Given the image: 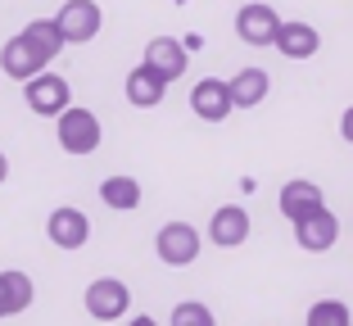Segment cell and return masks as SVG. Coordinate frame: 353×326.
<instances>
[{"instance_id":"e0dca14e","label":"cell","mask_w":353,"mask_h":326,"mask_svg":"<svg viewBox=\"0 0 353 326\" xmlns=\"http://www.w3.org/2000/svg\"><path fill=\"white\" fill-rule=\"evenodd\" d=\"M227 91H231V105H236V109H254V105L268 100L272 77L263 73V68H240V73L227 82Z\"/></svg>"},{"instance_id":"4fadbf2b","label":"cell","mask_w":353,"mask_h":326,"mask_svg":"<svg viewBox=\"0 0 353 326\" xmlns=\"http://www.w3.org/2000/svg\"><path fill=\"white\" fill-rule=\"evenodd\" d=\"M127 105H136V109H159L163 105V91H168V82L150 68V63H136L132 73H127Z\"/></svg>"},{"instance_id":"2e32d148","label":"cell","mask_w":353,"mask_h":326,"mask_svg":"<svg viewBox=\"0 0 353 326\" xmlns=\"http://www.w3.org/2000/svg\"><path fill=\"white\" fill-rule=\"evenodd\" d=\"M281 213H285V218H303V213L308 209H317V204H326V195H322V186H317V181H308V177H294V181H285V186H281Z\"/></svg>"},{"instance_id":"8fae6325","label":"cell","mask_w":353,"mask_h":326,"mask_svg":"<svg viewBox=\"0 0 353 326\" xmlns=\"http://www.w3.org/2000/svg\"><path fill=\"white\" fill-rule=\"evenodd\" d=\"M186 59H190V54H186V45L176 41V37H154V41L145 45V59H141V63H150V68L172 86L176 77L186 73Z\"/></svg>"},{"instance_id":"ac0fdd59","label":"cell","mask_w":353,"mask_h":326,"mask_svg":"<svg viewBox=\"0 0 353 326\" xmlns=\"http://www.w3.org/2000/svg\"><path fill=\"white\" fill-rule=\"evenodd\" d=\"M100 200H104V209H114V213H132V209H141V181L136 177H104L100 181Z\"/></svg>"},{"instance_id":"d4e9b609","label":"cell","mask_w":353,"mask_h":326,"mask_svg":"<svg viewBox=\"0 0 353 326\" xmlns=\"http://www.w3.org/2000/svg\"><path fill=\"white\" fill-rule=\"evenodd\" d=\"M10 181V159H5V150H0V186Z\"/></svg>"},{"instance_id":"d6986e66","label":"cell","mask_w":353,"mask_h":326,"mask_svg":"<svg viewBox=\"0 0 353 326\" xmlns=\"http://www.w3.org/2000/svg\"><path fill=\"white\" fill-rule=\"evenodd\" d=\"M23 37H28V45H32L37 54H41L46 63H50V59H59V50L68 45V41L59 37V28H54V19H32L28 28H23Z\"/></svg>"},{"instance_id":"6da1fadb","label":"cell","mask_w":353,"mask_h":326,"mask_svg":"<svg viewBox=\"0 0 353 326\" xmlns=\"http://www.w3.org/2000/svg\"><path fill=\"white\" fill-rule=\"evenodd\" d=\"M54 136H59L63 154H95V150H100L104 127H100V118H95L91 109L68 105L59 118H54Z\"/></svg>"},{"instance_id":"7402d4cb","label":"cell","mask_w":353,"mask_h":326,"mask_svg":"<svg viewBox=\"0 0 353 326\" xmlns=\"http://www.w3.org/2000/svg\"><path fill=\"white\" fill-rule=\"evenodd\" d=\"M340 136H344V141L353 145V105L344 109V118H340Z\"/></svg>"},{"instance_id":"ffe728a7","label":"cell","mask_w":353,"mask_h":326,"mask_svg":"<svg viewBox=\"0 0 353 326\" xmlns=\"http://www.w3.org/2000/svg\"><path fill=\"white\" fill-rule=\"evenodd\" d=\"M303 326H353V313L344 299H317L308 308V322Z\"/></svg>"},{"instance_id":"603a6c76","label":"cell","mask_w":353,"mask_h":326,"mask_svg":"<svg viewBox=\"0 0 353 326\" xmlns=\"http://www.w3.org/2000/svg\"><path fill=\"white\" fill-rule=\"evenodd\" d=\"M181 45H186V54H190V50H199V45H204V37H199V32H190V37H186Z\"/></svg>"},{"instance_id":"277c9868","label":"cell","mask_w":353,"mask_h":326,"mask_svg":"<svg viewBox=\"0 0 353 326\" xmlns=\"http://www.w3.org/2000/svg\"><path fill=\"white\" fill-rule=\"evenodd\" d=\"M82 304L95 322H118V317H127V308H132V290H127V281H118V276H95V281L86 285Z\"/></svg>"},{"instance_id":"30bf717a","label":"cell","mask_w":353,"mask_h":326,"mask_svg":"<svg viewBox=\"0 0 353 326\" xmlns=\"http://www.w3.org/2000/svg\"><path fill=\"white\" fill-rule=\"evenodd\" d=\"M190 109H195V118H204V123H222V118H231V91L222 77H199V86L190 91Z\"/></svg>"},{"instance_id":"7c38bea8","label":"cell","mask_w":353,"mask_h":326,"mask_svg":"<svg viewBox=\"0 0 353 326\" xmlns=\"http://www.w3.org/2000/svg\"><path fill=\"white\" fill-rule=\"evenodd\" d=\"M272 45H276L285 59H312V54L322 50V32L312 28V23H285V19H281Z\"/></svg>"},{"instance_id":"9c48e42d","label":"cell","mask_w":353,"mask_h":326,"mask_svg":"<svg viewBox=\"0 0 353 326\" xmlns=\"http://www.w3.org/2000/svg\"><path fill=\"white\" fill-rule=\"evenodd\" d=\"M208 241L218 245V249H240V245L250 241V213L240 209V204H222L208 218Z\"/></svg>"},{"instance_id":"9a60e30c","label":"cell","mask_w":353,"mask_h":326,"mask_svg":"<svg viewBox=\"0 0 353 326\" xmlns=\"http://www.w3.org/2000/svg\"><path fill=\"white\" fill-rule=\"evenodd\" d=\"M0 68H5L14 82H28V77H37V73L46 68V59L32 50L28 37L19 32V37H10V41H5V50H0Z\"/></svg>"},{"instance_id":"8992f818","label":"cell","mask_w":353,"mask_h":326,"mask_svg":"<svg viewBox=\"0 0 353 326\" xmlns=\"http://www.w3.org/2000/svg\"><path fill=\"white\" fill-rule=\"evenodd\" d=\"M154 254L168 267H190L199 258V232L190 222H163L154 236Z\"/></svg>"},{"instance_id":"7a4b0ae2","label":"cell","mask_w":353,"mask_h":326,"mask_svg":"<svg viewBox=\"0 0 353 326\" xmlns=\"http://www.w3.org/2000/svg\"><path fill=\"white\" fill-rule=\"evenodd\" d=\"M23 100H28V109L37 118H59L63 109L73 105V86H68V77H59V73H37V77H28L23 82Z\"/></svg>"},{"instance_id":"5b68a950","label":"cell","mask_w":353,"mask_h":326,"mask_svg":"<svg viewBox=\"0 0 353 326\" xmlns=\"http://www.w3.org/2000/svg\"><path fill=\"white\" fill-rule=\"evenodd\" d=\"M290 227H294V245H299V249H308V254H326L335 241H340V218H335L326 204L308 209L303 218H294Z\"/></svg>"},{"instance_id":"52a82bcc","label":"cell","mask_w":353,"mask_h":326,"mask_svg":"<svg viewBox=\"0 0 353 326\" xmlns=\"http://www.w3.org/2000/svg\"><path fill=\"white\" fill-rule=\"evenodd\" d=\"M46 236H50L54 249H82L86 241H91V218H86L82 209H73V204H59V209L46 218Z\"/></svg>"},{"instance_id":"ba28073f","label":"cell","mask_w":353,"mask_h":326,"mask_svg":"<svg viewBox=\"0 0 353 326\" xmlns=\"http://www.w3.org/2000/svg\"><path fill=\"white\" fill-rule=\"evenodd\" d=\"M281 28V14L272 10V5H263V0H250V5H240L236 14V32L245 45H272V37H276Z\"/></svg>"},{"instance_id":"44dd1931","label":"cell","mask_w":353,"mask_h":326,"mask_svg":"<svg viewBox=\"0 0 353 326\" xmlns=\"http://www.w3.org/2000/svg\"><path fill=\"white\" fill-rule=\"evenodd\" d=\"M168 326H218V317H213V308H208V304H199V299H186V304H176V308H172Z\"/></svg>"},{"instance_id":"5bb4252c","label":"cell","mask_w":353,"mask_h":326,"mask_svg":"<svg viewBox=\"0 0 353 326\" xmlns=\"http://www.w3.org/2000/svg\"><path fill=\"white\" fill-rule=\"evenodd\" d=\"M32 299H37V285H32V276H28V272H19V267L0 272V322H5V317L28 313Z\"/></svg>"},{"instance_id":"3957f363","label":"cell","mask_w":353,"mask_h":326,"mask_svg":"<svg viewBox=\"0 0 353 326\" xmlns=\"http://www.w3.org/2000/svg\"><path fill=\"white\" fill-rule=\"evenodd\" d=\"M54 28H59V37L68 45H86V41H95V37H100L104 14H100V5H95V0H63L59 14H54Z\"/></svg>"},{"instance_id":"cb8c5ba5","label":"cell","mask_w":353,"mask_h":326,"mask_svg":"<svg viewBox=\"0 0 353 326\" xmlns=\"http://www.w3.org/2000/svg\"><path fill=\"white\" fill-rule=\"evenodd\" d=\"M127 326H159V322H154V317H150V313H136V317H132V322H127Z\"/></svg>"}]
</instances>
